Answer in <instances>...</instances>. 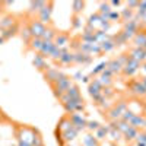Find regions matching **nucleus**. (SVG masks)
I'll use <instances>...</instances> for the list:
<instances>
[{"label": "nucleus", "mask_w": 146, "mask_h": 146, "mask_svg": "<svg viewBox=\"0 0 146 146\" xmlns=\"http://www.w3.org/2000/svg\"><path fill=\"white\" fill-rule=\"evenodd\" d=\"M28 29H29V32L32 35V38H42V35L45 32V25L40 21H32L29 23Z\"/></svg>", "instance_id": "1"}, {"label": "nucleus", "mask_w": 146, "mask_h": 146, "mask_svg": "<svg viewBox=\"0 0 146 146\" xmlns=\"http://www.w3.org/2000/svg\"><path fill=\"white\" fill-rule=\"evenodd\" d=\"M69 120H70L72 126L75 127L78 131H80V130H83V129H86V123H88V120L85 118V117H82L80 114H78V113L70 114V115H69Z\"/></svg>", "instance_id": "2"}, {"label": "nucleus", "mask_w": 146, "mask_h": 146, "mask_svg": "<svg viewBox=\"0 0 146 146\" xmlns=\"http://www.w3.org/2000/svg\"><path fill=\"white\" fill-rule=\"evenodd\" d=\"M139 69H140V63H137V62H135V60L129 58L127 63L123 66V70H121V72H123L126 76H131V75H135Z\"/></svg>", "instance_id": "3"}, {"label": "nucleus", "mask_w": 146, "mask_h": 146, "mask_svg": "<svg viewBox=\"0 0 146 146\" xmlns=\"http://www.w3.org/2000/svg\"><path fill=\"white\" fill-rule=\"evenodd\" d=\"M129 58L135 60V62H137V63H142V62H145V60H146L145 50H143V48H137V47L131 48V50H130V53H129Z\"/></svg>", "instance_id": "4"}, {"label": "nucleus", "mask_w": 146, "mask_h": 146, "mask_svg": "<svg viewBox=\"0 0 146 146\" xmlns=\"http://www.w3.org/2000/svg\"><path fill=\"white\" fill-rule=\"evenodd\" d=\"M51 3H45L44 5V7H41L40 9V22H48L50 21V18H51V12H53V9H51Z\"/></svg>", "instance_id": "5"}, {"label": "nucleus", "mask_w": 146, "mask_h": 146, "mask_svg": "<svg viewBox=\"0 0 146 146\" xmlns=\"http://www.w3.org/2000/svg\"><path fill=\"white\" fill-rule=\"evenodd\" d=\"M131 91L135 95L137 96H146V88H145V85L142 83V80H133L131 83Z\"/></svg>", "instance_id": "6"}, {"label": "nucleus", "mask_w": 146, "mask_h": 146, "mask_svg": "<svg viewBox=\"0 0 146 146\" xmlns=\"http://www.w3.org/2000/svg\"><path fill=\"white\" fill-rule=\"evenodd\" d=\"M133 42L137 48H145L146 45V32L145 31H140L135 35V38H133Z\"/></svg>", "instance_id": "7"}, {"label": "nucleus", "mask_w": 146, "mask_h": 146, "mask_svg": "<svg viewBox=\"0 0 146 146\" xmlns=\"http://www.w3.org/2000/svg\"><path fill=\"white\" fill-rule=\"evenodd\" d=\"M69 44V35L67 34H57L56 35V38H54V45L60 47V48H63L64 45Z\"/></svg>", "instance_id": "8"}, {"label": "nucleus", "mask_w": 146, "mask_h": 146, "mask_svg": "<svg viewBox=\"0 0 146 146\" xmlns=\"http://www.w3.org/2000/svg\"><path fill=\"white\" fill-rule=\"evenodd\" d=\"M63 75L60 73L58 70H56V69H47V73H45V78L50 80L51 83H56L60 78H62Z\"/></svg>", "instance_id": "9"}, {"label": "nucleus", "mask_w": 146, "mask_h": 146, "mask_svg": "<svg viewBox=\"0 0 146 146\" xmlns=\"http://www.w3.org/2000/svg\"><path fill=\"white\" fill-rule=\"evenodd\" d=\"M130 126L131 127H135V129H140V127H145V115H142V114H136L135 117L131 118V121H130Z\"/></svg>", "instance_id": "10"}, {"label": "nucleus", "mask_w": 146, "mask_h": 146, "mask_svg": "<svg viewBox=\"0 0 146 146\" xmlns=\"http://www.w3.org/2000/svg\"><path fill=\"white\" fill-rule=\"evenodd\" d=\"M80 145H82V146H100L98 140L95 139L94 135H86V136H83L82 140H80Z\"/></svg>", "instance_id": "11"}, {"label": "nucleus", "mask_w": 146, "mask_h": 146, "mask_svg": "<svg viewBox=\"0 0 146 146\" xmlns=\"http://www.w3.org/2000/svg\"><path fill=\"white\" fill-rule=\"evenodd\" d=\"M42 41H44V40H42ZM53 48H54V42H53V41H44L40 53H41V56H50L51 51H53Z\"/></svg>", "instance_id": "12"}, {"label": "nucleus", "mask_w": 146, "mask_h": 146, "mask_svg": "<svg viewBox=\"0 0 146 146\" xmlns=\"http://www.w3.org/2000/svg\"><path fill=\"white\" fill-rule=\"evenodd\" d=\"M58 62L62 64H70V63H75V54L73 53H69L67 50L62 54V57L58 58Z\"/></svg>", "instance_id": "13"}, {"label": "nucleus", "mask_w": 146, "mask_h": 146, "mask_svg": "<svg viewBox=\"0 0 146 146\" xmlns=\"http://www.w3.org/2000/svg\"><path fill=\"white\" fill-rule=\"evenodd\" d=\"M137 135H139V130L137 129H135V127H129V130L126 131V133H123V136L126 137V140L127 142H133V140H136V137H137Z\"/></svg>", "instance_id": "14"}, {"label": "nucleus", "mask_w": 146, "mask_h": 146, "mask_svg": "<svg viewBox=\"0 0 146 146\" xmlns=\"http://www.w3.org/2000/svg\"><path fill=\"white\" fill-rule=\"evenodd\" d=\"M107 135H108V127H105V126H100V129L95 131V139L96 140H101V139H105L107 137Z\"/></svg>", "instance_id": "15"}, {"label": "nucleus", "mask_w": 146, "mask_h": 146, "mask_svg": "<svg viewBox=\"0 0 146 146\" xmlns=\"http://www.w3.org/2000/svg\"><path fill=\"white\" fill-rule=\"evenodd\" d=\"M75 62L76 63H89L91 57L88 53H78V54H75Z\"/></svg>", "instance_id": "16"}, {"label": "nucleus", "mask_w": 146, "mask_h": 146, "mask_svg": "<svg viewBox=\"0 0 146 146\" xmlns=\"http://www.w3.org/2000/svg\"><path fill=\"white\" fill-rule=\"evenodd\" d=\"M34 64L38 67V69H45V57L44 56H41V54H36L35 56V58H34ZM48 67V66H47Z\"/></svg>", "instance_id": "17"}, {"label": "nucleus", "mask_w": 146, "mask_h": 146, "mask_svg": "<svg viewBox=\"0 0 146 146\" xmlns=\"http://www.w3.org/2000/svg\"><path fill=\"white\" fill-rule=\"evenodd\" d=\"M29 42H31V47L34 48V50L40 51V50H41V47H42V42H44V41H42V38H32Z\"/></svg>", "instance_id": "18"}, {"label": "nucleus", "mask_w": 146, "mask_h": 146, "mask_svg": "<svg viewBox=\"0 0 146 146\" xmlns=\"http://www.w3.org/2000/svg\"><path fill=\"white\" fill-rule=\"evenodd\" d=\"M100 123H98V121H88V123H86V129L89 130V131H96V130H98L100 129Z\"/></svg>", "instance_id": "19"}, {"label": "nucleus", "mask_w": 146, "mask_h": 146, "mask_svg": "<svg viewBox=\"0 0 146 146\" xmlns=\"http://www.w3.org/2000/svg\"><path fill=\"white\" fill-rule=\"evenodd\" d=\"M85 7V3L83 2H75L73 3V10H75V13H80Z\"/></svg>", "instance_id": "20"}, {"label": "nucleus", "mask_w": 146, "mask_h": 146, "mask_svg": "<svg viewBox=\"0 0 146 146\" xmlns=\"http://www.w3.org/2000/svg\"><path fill=\"white\" fill-rule=\"evenodd\" d=\"M105 69H107V62L101 63V64H100L98 67H96L95 70H92L91 75H92V76H95V75H98V73H101V72H102V70H105Z\"/></svg>", "instance_id": "21"}, {"label": "nucleus", "mask_w": 146, "mask_h": 146, "mask_svg": "<svg viewBox=\"0 0 146 146\" xmlns=\"http://www.w3.org/2000/svg\"><path fill=\"white\" fill-rule=\"evenodd\" d=\"M137 12H139V15L140 16H145L146 15V2H140L139 5H137Z\"/></svg>", "instance_id": "22"}, {"label": "nucleus", "mask_w": 146, "mask_h": 146, "mask_svg": "<svg viewBox=\"0 0 146 146\" xmlns=\"http://www.w3.org/2000/svg\"><path fill=\"white\" fill-rule=\"evenodd\" d=\"M129 18H131V9H126L124 12H123V15H121V19L123 21H129Z\"/></svg>", "instance_id": "23"}, {"label": "nucleus", "mask_w": 146, "mask_h": 146, "mask_svg": "<svg viewBox=\"0 0 146 146\" xmlns=\"http://www.w3.org/2000/svg\"><path fill=\"white\" fill-rule=\"evenodd\" d=\"M108 19H121V15L120 13H115V12L113 10L111 13H110V16H108Z\"/></svg>", "instance_id": "24"}, {"label": "nucleus", "mask_w": 146, "mask_h": 146, "mask_svg": "<svg viewBox=\"0 0 146 146\" xmlns=\"http://www.w3.org/2000/svg\"><path fill=\"white\" fill-rule=\"evenodd\" d=\"M75 21H78V16L75 18ZM79 27V22H75V23H73V28H78Z\"/></svg>", "instance_id": "25"}, {"label": "nucleus", "mask_w": 146, "mask_h": 146, "mask_svg": "<svg viewBox=\"0 0 146 146\" xmlns=\"http://www.w3.org/2000/svg\"><path fill=\"white\" fill-rule=\"evenodd\" d=\"M142 83L145 85V88H146V78H143V79H142Z\"/></svg>", "instance_id": "26"}, {"label": "nucleus", "mask_w": 146, "mask_h": 146, "mask_svg": "<svg viewBox=\"0 0 146 146\" xmlns=\"http://www.w3.org/2000/svg\"><path fill=\"white\" fill-rule=\"evenodd\" d=\"M108 146H117V145H115V143H110Z\"/></svg>", "instance_id": "27"}, {"label": "nucleus", "mask_w": 146, "mask_h": 146, "mask_svg": "<svg viewBox=\"0 0 146 146\" xmlns=\"http://www.w3.org/2000/svg\"><path fill=\"white\" fill-rule=\"evenodd\" d=\"M3 41H5V40H3V38H0V44H2V42H3Z\"/></svg>", "instance_id": "28"}, {"label": "nucleus", "mask_w": 146, "mask_h": 146, "mask_svg": "<svg viewBox=\"0 0 146 146\" xmlns=\"http://www.w3.org/2000/svg\"><path fill=\"white\" fill-rule=\"evenodd\" d=\"M145 127H146V117H145Z\"/></svg>", "instance_id": "29"}]
</instances>
